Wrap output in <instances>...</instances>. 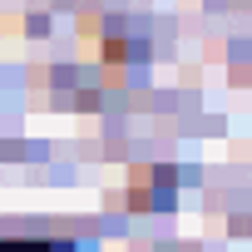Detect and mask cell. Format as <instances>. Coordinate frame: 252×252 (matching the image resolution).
<instances>
[{
    "label": "cell",
    "mask_w": 252,
    "mask_h": 252,
    "mask_svg": "<svg viewBox=\"0 0 252 252\" xmlns=\"http://www.w3.org/2000/svg\"><path fill=\"white\" fill-rule=\"evenodd\" d=\"M0 252H74L69 242H45V237H0Z\"/></svg>",
    "instance_id": "6da1fadb"
}]
</instances>
